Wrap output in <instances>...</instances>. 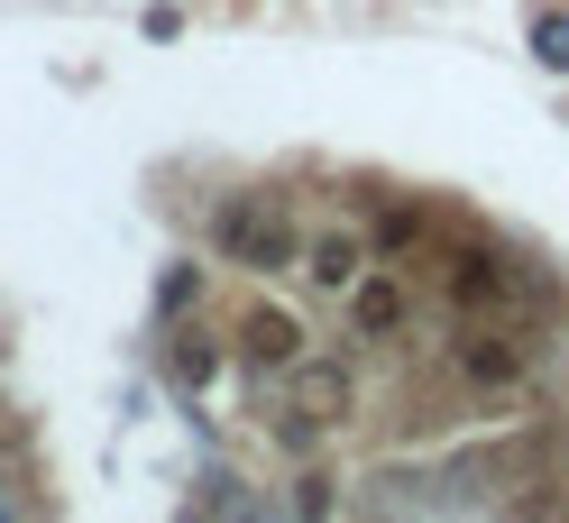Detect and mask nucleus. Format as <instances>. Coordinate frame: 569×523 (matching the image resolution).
Here are the masks:
<instances>
[{
	"label": "nucleus",
	"mask_w": 569,
	"mask_h": 523,
	"mask_svg": "<svg viewBox=\"0 0 569 523\" xmlns=\"http://www.w3.org/2000/svg\"><path fill=\"white\" fill-rule=\"evenodd\" d=\"M211 249H221L230 266H248V275H295L303 266V230L267 193H221L211 202Z\"/></svg>",
	"instance_id": "f257e3e1"
},
{
	"label": "nucleus",
	"mask_w": 569,
	"mask_h": 523,
	"mask_svg": "<svg viewBox=\"0 0 569 523\" xmlns=\"http://www.w3.org/2000/svg\"><path fill=\"white\" fill-rule=\"evenodd\" d=\"M450 376L478 386V395H506V386H523V340L506 322H459L450 331Z\"/></svg>",
	"instance_id": "f03ea898"
},
{
	"label": "nucleus",
	"mask_w": 569,
	"mask_h": 523,
	"mask_svg": "<svg viewBox=\"0 0 569 523\" xmlns=\"http://www.w3.org/2000/svg\"><path fill=\"white\" fill-rule=\"evenodd\" d=\"M303 359H312V331H303L284 303H248V312H239V368H258V376H295Z\"/></svg>",
	"instance_id": "7ed1b4c3"
},
{
	"label": "nucleus",
	"mask_w": 569,
	"mask_h": 523,
	"mask_svg": "<svg viewBox=\"0 0 569 523\" xmlns=\"http://www.w3.org/2000/svg\"><path fill=\"white\" fill-rule=\"evenodd\" d=\"M340 312H349V340H368V349H386V340H396V331L413 322V285H405L396 266H368L359 285L340 294Z\"/></svg>",
	"instance_id": "20e7f679"
},
{
	"label": "nucleus",
	"mask_w": 569,
	"mask_h": 523,
	"mask_svg": "<svg viewBox=\"0 0 569 523\" xmlns=\"http://www.w3.org/2000/svg\"><path fill=\"white\" fill-rule=\"evenodd\" d=\"M441 285L459 303V322H506V312H515V266L496 258V249H459Z\"/></svg>",
	"instance_id": "39448f33"
},
{
	"label": "nucleus",
	"mask_w": 569,
	"mask_h": 523,
	"mask_svg": "<svg viewBox=\"0 0 569 523\" xmlns=\"http://www.w3.org/2000/svg\"><path fill=\"white\" fill-rule=\"evenodd\" d=\"M368 266H377V239H368V230H312V239H303V266H295V275H303L312 294H331V303H340V294L359 285Z\"/></svg>",
	"instance_id": "423d86ee"
},
{
	"label": "nucleus",
	"mask_w": 569,
	"mask_h": 523,
	"mask_svg": "<svg viewBox=\"0 0 569 523\" xmlns=\"http://www.w3.org/2000/svg\"><path fill=\"white\" fill-rule=\"evenodd\" d=\"M284 386H295V404H303V413H322L331 432L349 423V404H359V386H349V368H340V359H303L295 376H284Z\"/></svg>",
	"instance_id": "0eeeda50"
},
{
	"label": "nucleus",
	"mask_w": 569,
	"mask_h": 523,
	"mask_svg": "<svg viewBox=\"0 0 569 523\" xmlns=\"http://www.w3.org/2000/svg\"><path fill=\"white\" fill-rule=\"evenodd\" d=\"M174 368H184V376H193V386H202V376H211V368H221V349H211V331H202V322H193L184 340H174Z\"/></svg>",
	"instance_id": "6e6552de"
},
{
	"label": "nucleus",
	"mask_w": 569,
	"mask_h": 523,
	"mask_svg": "<svg viewBox=\"0 0 569 523\" xmlns=\"http://www.w3.org/2000/svg\"><path fill=\"white\" fill-rule=\"evenodd\" d=\"M295 514H303V523H331V477H322V469L295 477Z\"/></svg>",
	"instance_id": "1a4fd4ad"
},
{
	"label": "nucleus",
	"mask_w": 569,
	"mask_h": 523,
	"mask_svg": "<svg viewBox=\"0 0 569 523\" xmlns=\"http://www.w3.org/2000/svg\"><path fill=\"white\" fill-rule=\"evenodd\" d=\"M413 239H422V212H386L377 221V249H413Z\"/></svg>",
	"instance_id": "9d476101"
},
{
	"label": "nucleus",
	"mask_w": 569,
	"mask_h": 523,
	"mask_svg": "<svg viewBox=\"0 0 569 523\" xmlns=\"http://www.w3.org/2000/svg\"><path fill=\"white\" fill-rule=\"evenodd\" d=\"M542 64H569V19H542Z\"/></svg>",
	"instance_id": "9b49d317"
}]
</instances>
